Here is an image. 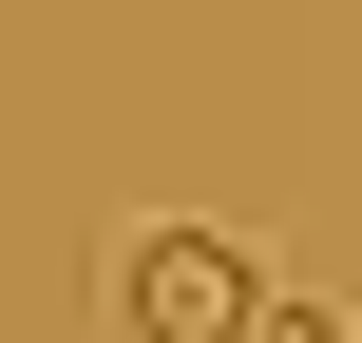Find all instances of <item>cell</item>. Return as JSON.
Wrapping results in <instances>:
<instances>
[{
    "instance_id": "obj_1",
    "label": "cell",
    "mask_w": 362,
    "mask_h": 343,
    "mask_svg": "<svg viewBox=\"0 0 362 343\" xmlns=\"http://www.w3.org/2000/svg\"><path fill=\"white\" fill-rule=\"evenodd\" d=\"M95 306H115V343H248L267 248H248V229H210V210H153V229H115Z\"/></svg>"
},
{
    "instance_id": "obj_2",
    "label": "cell",
    "mask_w": 362,
    "mask_h": 343,
    "mask_svg": "<svg viewBox=\"0 0 362 343\" xmlns=\"http://www.w3.org/2000/svg\"><path fill=\"white\" fill-rule=\"evenodd\" d=\"M248 343H344V325H325V306H286V286H267V306H248Z\"/></svg>"
}]
</instances>
